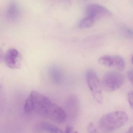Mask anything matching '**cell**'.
<instances>
[{
    "mask_svg": "<svg viewBox=\"0 0 133 133\" xmlns=\"http://www.w3.org/2000/svg\"><path fill=\"white\" fill-rule=\"evenodd\" d=\"M88 131L89 133H97L98 132L95 124L92 123H90L87 127Z\"/></svg>",
    "mask_w": 133,
    "mask_h": 133,
    "instance_id": "cell-14",
    "label": "cell"
},
{
    "mask_svg": "<svg viewBox=\"0 0 133 133\" xmlns=\"http://www.w3.org/2000/svg\"><path fill=\"white\" fill-rule=\"evenodd\" d=\"M112 67L116 68L119 70H124L125 67V61L124 59L120 56H113Z\"/></svg>",
    "mask_w": 133,
    "mask_h": 133,
    "instance_id": "cell-10",
    "label": "cell"
},
{
    "mask_svg": "<svg viewBox=\"0 0 133 133\" xmlns=\"http://www.w3.org/2000/svg\"><path fill=\"white\" fill-rule=\"evenodd\" d=\"M128 77L131 84L133 83V71L132 70H130L128 72Z\"/></svg>",
    "mask_w": 133,
    "mask_h": 133,
    "instance_id": "cell-16",
    "label": "cell"
},
{
    "mask_svg": "<svg viewBox=\"0 0 133 133\" xmlns=\"http://www.w3.org/2000/svg\"><path fill=\"white\" fill-rule=\"evenodd\" d=\"M128 98L129 105L130 106L131 109H132L133 108V92L132 91L128 93Z\"/></svg>",
    "mask_w": 133,
    "mask_h": 133,
    "instance_id": "cell-15",
    "label": "cell"
},
{
    "mask_svg": "<svg viewBox=\"0 0 133 133\" xmlns=\"http://www.w3.org/2000/svg\"><path fill=\"white\" fill-rule=\"evenodd\" d=\"M128 120V116L125 112L121 111L111 112L101 117L99 122V127L103 131H113L124 125Z\"/></svg>",
    "mask_w": 133,
    "mask_h": 133,
    "instance_id": "cell-2",
    "label": "cell"
},
{
    "mask_svg": "<svg viewBox=\"0 0 133 133\" xmlns=\"http://www.w3.org/2000/svg\"><path fill=\"white\" fill-rule=\"evenodd\" d=\"M98 62L99 64L103 66L108 67H112V56L109 55H104L99 57Z\"/></svg>",
    "mask_w": 133,
    "mask_h": 133,
    "instance_id": "cell-11",
    "label": "cell"
},
{
    "mask_svg": "<svg viewBox=\"0 0 133 133\" xmlns=\"http://www.w3.org/2000/svg\"><path fill=\"white\" fill-rule=\"evenodd\" d=\"M133 127H131L129 128L127 132H128V133H132V132H133Z\"/></svg>",
    "mask_w": 133,
    "mask_h": 133,
    "instance_id": "cell-19",
    "label": "cell"
},
{
    "mask_svg": "<svg viewBox=\"0 0 133 133\" xmlns=\"http://www.w3.org/2000/svg\"><path fill=\"white\" fill-rule=\"evenodd\" d=\"M36 130L40 131H46L50 133H61L63 131L59 128L52 124L47 122H42L35 126Z\"/></svg>",
    "mask_w": 133,
    "mask_h": 133,
    "instance_id": "cell-8",
    "label": "cell"
},
{
    "mask_svg": "<svg viewBox=\"0 0 133 133\" xmlns=\"http://www.w3.org/2000/svg\"><path fill=\"white\" fill-rule=\"evenodd\" d=\"M74 130L73 127L71 126V125H69L66 127L65 128V132L66 133H71L72 132V131Z\"/></svg>",
    "mask_w": 133,
    "mask_h": 133,
    "instance_id": "cell-17",
    "label": "cell"
},
{
    "mask_svg": "<svg viewBox=\"0 0 133 133\" xmlns=\"http://www.w3.org/2000/svg\"><path fill=\"white\" fill-rule=\"evenodd\" d=\"M20 8L16 2H12L9 4L7 10L8 17L11 20L17 19L20 15Z\"/></svg>",
    "mask_w": 133,
    "mask_h": 133,
    "instance_id": "cell-9",
    "label": "cell"
},
{
    "mask_svg": "<svg viewBox=\"0 0 133 133\" xmlns=\"http://www.w3.org/2000/svg\"><path fill=\"white\" fill-rule=\"evenodd\" d=\"M124 81V77L119 72L110 71L104 75L103 79V85L107 91H114L120 88Z\"/></svg>",
    "mask_w": 133,
    "mask_h": 133,
    "instance_id": "cell-4",
    "label": "cell"
},
{
    "mask_svg": "<svg viewBox=\"0 0 133 133\" xmlns=\"http://www.w3.org/2000/svg\"><path fill=\"white\" fill-rule=\"evenodd\" d=\"M96 20L91 17L88 16L80 21L78 26L82 28H87L91 27L95 23Z\"/></svg>",
    "mask_w": 133,
    "mask_h": 133,
    "instance_id": "cell-12",
    "label": "cell"
},
{
    "mask_svg": "<svg viewBox=\"0 0 133 133\" xmlns=\"http://www.w3.org/2000/svg\"><path fill=\"white\" fill-rule=\"evenodd\" d=\"M24 110L27 114H35L59 123L65 122V110L48 97L36 91L31 92L26 99Z\"/></svg>",
    "mask_w": 133,
    "mask_h": 133,
    "instance_id": "cell-1",
    "label": "cell"
},
{
    "mask_svg": "<svg viewBox=\"0 0 133 133\" xmlns=\"http://www.w3.org/2000/svg\"><path fill=\"white\" fill-rule=\"evenodd\" d=\"M4 59L7 66L11 69H18L21 66L22 57L16 49H9L4 57Z\"/></svg>",
    "mask_w": 133,
    "mask_h": 133,
    "instance_id": "cell-5",
    "label": "cell"
},
{
    "mask_svg": "<svg viewBox=\"0 0 133 133\" xmlns=\"http://www.w3.org/2000/svg\"><path fill=\"white\" fill-rule=\"evenodd\" d=\"M50 75L51 79L56 82H58L61 78L59 71L56 68H53L50 70Z\"/></svg>",
    "mask_w": 133,
    "mask_h": 133,
    "instance_id": "cell-13",
    "label": "cell"
},
{
    "mask_svg": "<svg viewBox=\"0 0 133 133\" xmlns=\"http://www.w3.org/2000/svg\"><path fill=\"white\" fill-rule=\"evenodd\" d=\"M4 56L2 50L0 49V63H1L4 59Z\"/></svg>",
    "mask_w": 133,
    "mask_h": 133,
    "instance_id": "cell-18",
    "label": "cell"
},
{
    "mask_svg": "<svg viewBox=\"0 0 133 133\" xmlns=\"http://www.w3.org/2000/svg\"><path fill=\"white\" fill-rule=\"evenodd\" d=\"M85 78L87 85L93 98L98 103H101L103 101L102 91L97 75L94 71L89 70L86 73Z\"/></svg>",
    "mask_w": 133,
    "mask_h": 133,
    "instance_id": "cell-3",
    "label": "cell"
},
{
    "mask_svg": "<svg viewBox=\"0 0 133 133\" xmlns=\"http://www.w3.org/2000/svg\"><path fill=\"white\" fill-rule=\"evenodd\" d=\"M87 15L95 20L112 15L111 13L106 8L98 4H90L86 10Z\"/></svg>",
    "mask_w": 133,
    "mask_h": 133,
    "instance_id": "cell-6",
    "label": "cell"
},
{
    "mask_svg": "<svg viewBox=\"0 0 133 133\" xmlns=\"http://www.w3.org/2000/svg\"><path fill=\"white\" fill-rule=\"evenodd\" d=\"M66 110L67 116L70 118L76 117L79 112V103L76 96L71 95L68 98L66 102Z\"/></svg>",
    "mask_w": 133,
    "mask_h": 133,
    "instance_id": "cell-7",
    "label": "cell"
},
{
    "mask_svg": "<svg viewBox=\"0 0 133 133\" xmlns=\"http://www.w3.org/2000/svg\"><path fill=\"white\" fill-rule=\"evenodd\" d=\"M131 63L132 64V63H133V57H132V56L131 57Z\"/></svg>",
    "mask_w": 133,
    "mask_h": 133,
    "instance_id": "cell-20",
    "label": "cell"
}]
</instances>
